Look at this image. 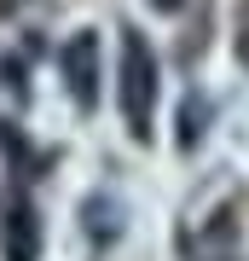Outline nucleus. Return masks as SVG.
I'll use <instances>...</instances> for the list:
<instances>
[{
	"label": "nucleus",
	"instance_id": "obj_1",
	"mask_svg": "<svg viewBox=\"0 0 249 261\" xmlns=\"http://www.w3.org/2000/svg\"><path fill=\"white\" fill-rule=\"evenodd\" d=\"M116 105L133 140H151V128H157V53L133 29L122 35V58H116Z\"/></svg>",
	"mask_w": 249,
	"mask_h": 261
},
{
	"label": "nucleus",
	"instance_id": "obj_2",
	"mask_svg": "<svg viewBox=\"0 0 249 261\" xmlns=\"http://www.w3.org/2000/svg\"><path fill=\"white\" fill-rule=\"evenodd\" d=\"M58 70H64V82H70V99L87 111V105L99 99V82H104V64H99V35H93V29L70 35V47L58 53Z\"/></svg>",
	"mask_w": 249,
	"mask_h": 261
},
{
	"label": "nucleus",
	"instance_id": "obj_3",
	"mask_svg": "<svg viewBox=\"0 0 249 261\" xmlns=\"http://www.w3.org/2000/svg\"><path fill=\"white\" fill-rule=\"evenodd\" d=\"M151 6H157V12H180L185 0H151Z\"/></svg>",
	"mask_w": 249,
	"mask_h": 261
}]
</instances>
